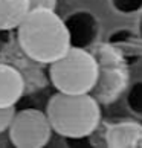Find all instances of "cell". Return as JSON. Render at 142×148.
I'll return each mask as SVG.
<instances>
[{"mask_svg": "<svg viewBox=\"0 0 142 148\" xmlns=\"http://www.w3.org/2000/svg\"><path fill=\"white\" fill-rule=\"evenodd\" d=\"M15 31L25 55L41 64H51L70 47L64 18L60 17L55 9H31Z\"/></svg>", "mask_w": 142, "mask_h": 148, "instance_id": "6da1fadb", "label": "cell"}, {"mask_svg": "<svg viewBox=\"0 0 142 148\" xmlns=\"http://www.w3.org/2000/svg\"><path fill=\"white\" fill-rule=\"evenodd\" d=\"M52 131L67 139L90 136L101 124L99 101L90 93L57 92L46 106Z\"/></svg>", "mask_w": 142, "mask_h": 148, "instance_id": "7a4b0ae2", "label": "cell"}, {"mask_svg": "<svg viewBox=\"0 0 142 148\" xmlns=\"http://www.w3.org/2000/svg\"><path fill=\"white\" fill-rule=\"evenodd\" d=\"M49 66V78L57 92L90 93L95 89L99 66L92 52L83 47L70 46Z\"/></svg>", "mask_w": 142, "mask_h": 148, "instance_id": "3957f363", "label": "cell"}, {"mask_svg": "<svg viewBox=\"0 0 142 148\" xmlns=\"http://www.w3.org/2000/svg\"><path fill=\"white\" fill-rule=\"evenodd\" d=\"M8 134L11 144L17 148H43L51 140L52 127L46 112L23 108L15 112Z\"/></svg>", "mask_w": 142, "mask_h": 148, "instance_id": "277c9868", "label": "cell"}, {"mask_svg": "<svg viewBox=\"0 0 142 148\" xmlns=\"http://www.w3.org/2000/svg\"><path fill=\"white\" fill-rule=\"evenodd\" d=\"M70 38V46L87 49L96 41L99 25L96 17L89 11H75L64 18Z\"/></svg>", "mask_w": 142, "mask_h": 148, "instance_id": "5b68a950", "label": "cell"}, {"mask_svg": "<svg viewBox=\"0 0 142 148\" xmlns=\"http://www.w3.org/2000/svg\"><path fill=\"white\" fill-rule=\"evenodd\" d=\"M96 60L98 66H99V73H98V81L93 90L99 92V96L104 101L108 99L112 101L124 89L125 84L124 67L119 61H116V58L112 53H108V60H106V61H101L99 58Z\"/></svg>", "mask_w": 142, "mask_h": 148, "instance_id": "8992f818", "label": "cell"}, {"mask_svg": "<svg viewBox=\"0 0 142 148\" xmlns=\"http://www.w3.org/2000/svg\"><path fill=\"white\" fill-rule=\"evenodd\" d=\"M110 148H142V124L136 121H121L108 125L104 134Z\"/></svg>", "mask_w": 142, "mask_h": 148, "instance_id": "52a82bcc", "label": "cell"}, {"mask_svg": "<svg viewBox=\"0 0 142 148\" xmlns=\"http://www.w3.org/2000/svg\"><path fill=\"white\" fill-rule=\"evenodd\" d=\"M25 78L14 66L0 63V107H15L25 93Z\"/></svg>", "mask_w": 142, "mask_h": 148, "instance_id": "ba28073f", "label": "cell"}, {"mask_svg": "<svg viewBox=\"0 0 142 148\" xmlns=\"http://www.w3.org/2000/svg\"><path fill=\"white\" fill-rule=\"evenodd\" d=\"M29 11L28 0H0V31L17 29Z\"/></svg>", "mask_w": 142, "mask_h": 148, "instance_id": "9c48e42d", "label": "cell"}, {"mask_svg": "<svg viewBox=\"0 0 142 148\" xmlns=\"http://www.w3.org/2000/svg\"><path fill=\"white\" fill-rule=\"evenodd\" d=\"M127 106L130 112L142 118V81H136L127 92Z\"/></svg>", "mask_w": 142, "mask_h": 148, "instance_id": "30bf717a", "label": "cell"}, {"mask_svg": "<svg viewBox=\"0 0 142 148\" xmlns=\"http://www.w3.org/2000/svg\"><path fill=\"white\" fill-rule=\"evenodd\" d=\"M112 8L119 14H134L142 11V0H110Z\"/></svg>", "mask_w": 142, "mask_h": 148, "instance_id": "8fae6325", "label": "cell"}, {"mask_svg": "<svg viewBox=\"0 0 142 148\" xmlns=\"http://www.w3.org/2000/svg\"><path fill=\"white\" fill-rule=\"evenodd\" d=\"M14 114H15L14 107H0V134L8 131Z\"/></svg>", "mask_w": 142, "mask_h": 148, "instance_id": "7c38bea8", "label": "cell"}, {"mask_svg": "<svg viewBox=\"0 0 142 148\" xmlns=\"http://www.w3.org/2000/svg\"><path fill=\"white\" fill-rule=\"evenodd\" d=\"M31 9L35 8H49V9H55L57 6V0H28Z\"/></svg>", "mask_w": 142, "mask_h": 148, "instance_id": "4fadbf2b", "label": "cell"}, {"mask_svg": "<svg viewBox=\"0 0 142 148\" xmlns=\"http://www.w3.org/2000/svg\"><path fill=\"white\" fill-rule=\"evenodd\" d=\"M138 34L142 38V11H141V15H139V20H138Z\"/></svg>", "mask_w": 142, "mask_h": 148, "instance_id": "5bb4252c", "label": "cell"}]
</instances>
